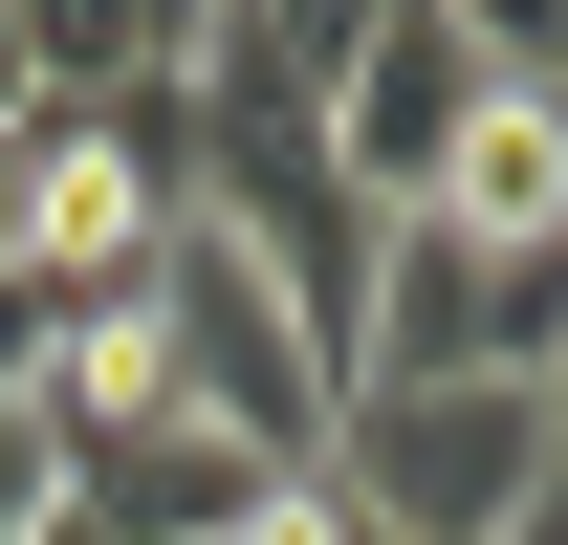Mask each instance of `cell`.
<instances>
[{"instance_id":"obj_2","label":"cell","mask_w":568,"mask_h":545,"mask_svg":"<svg viewBox=\"0 0 568 545\" xmlns=\"http://www.w3.org/2000/svg\"><path fill=\"white\" fill-rule=\"evenodd\" d=\"M481 110H503V66L437 22V0H394L351 66H328V175H351L372 218H416L437 175H459V132H481Z\"/></svg>"},{"instance_id":"obj_1","label":"cell","mask_w":568,"mask_h":545,"mask_svg":"<svg viewBox=\"0 0 568 545\" xmlns=\"http://www.w3.org/2000/svg\"><path fill=\"white\" fill-rule=\"evenodd\" d=\"M306 480L394 545H525L547 524V393H351Z\"/></svg>"},{"instance_id":"obj_8","label":"cell","mask_w":568,"mask_h":545,"mask_svg":"<svg viewBox=\"0 0 568 545\" xmlns=\"http://www.w3.org/2000/svg\"><path fill=\"white\" fill-rule=\"evenodd\" d=\"M525 545H568V502H547V524H525Z\"/></svg>"},{"instance_id":"obj_5","label":"cell","mask_w":568,"mask_h":545,"mask_svg":"<svg viewBox=\"0 0 568 545\" xmlns=\"http://www.w3.org/2000/svg\"><path fill=\"white\" fill-rule=\"evenodd\" d=\"M437 22H459L503 88H547V44H568V0H437Z\"/></svg>"},{"instance_id":"obj_9","label":"cell","mask_w":568,"mask_h":545,"mask_svg":"<svg viewBox=\"0 0 568 545\" xmlns=\"http://www.w3.org/2000/svg\"><path fill=\"white\" fill-rule=\"evenodd\" d=\"M547 88H568V44H547Z\"/></svg>"},{"instance_id":"obj_4","label":"cell","mask_w":568,"mask_h":545,"mask_svg":"<svg viewBox=\"0 0 568 545\" xmlns=\"http://www.w3.org/2000/svg\"><path fill=\"white\" fill-rule=\"evenodd\" d=\"M372 22H394V0H241V44H284V66H306V88H328V66H351V44H372Z\"/></svg>"},{"instance_id":"obj_7","label":"cell","mask_w":568,"mask_h":545,"mask_svg":"<svg viewBox=\"0 0 568 545\" xmlns=\"http://www.w3.org/2000/svg\"><path fill=\"white\" fill-rule=\"evenodd\" d=\"M547 502H568V349H547Z\"/></svg>"},{"instance_id":"obj_6","label":"cell","mask_w":568,"mask_h":545,"mask_svg":"<svg viewBox=\"0 0 568 545\" xmlns=\"http://www.w3.org/2000/svg\"><path fill=\"white\" fill-rule=\"evenodd\" d=\"M525 110H547V240H568V88H525Z\"/></svg>"},{"instance_id":"obj_3","label":"cell","mask_w":568,"mask_h":545,"mask_svg":"<svg viewBox=\"0 0 568 545\" xmlns=\"http://www.w3.org/2000/svg\"><path fill=\"white\" fill-rule=\"evenodd\" d=\"M0 545H67V393H0Z\"/></svg>"}]
</instances>
